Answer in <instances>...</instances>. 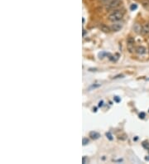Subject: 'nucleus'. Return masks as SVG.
Masks as SVG:
<instances>
[{
  "label": "nucleus",
  "instance_id": "obj_13",
  "mask_svg": "<svg viewBox=\"0 0 149 164\" xmlns=\"http://www.w3.org/2000/svg\"><path fill=\"white\" fill-rule=\"evenodd\" d=\"M143 148H145L146 149H147V150H149V143H143Z\"/></svg>",
  "mask_w": 149,
  "mask_h": 164
},
{
  "label": "nucleus",
  "instance_id": "obj_14",
  "mask_svg": "<svg viewBox=\"0 0 149 164\" xmlns=\"http://www.w3.org/2000/svg\"><path fill=\"white\" fill-rule=\"evenodd\" d=\"M114 101L117 102V103H119V102H120V100H121L120 98H119L118 96H115L114 98Z\"/></svg>",
  "mask_w": 149,
  "mask_h": 164
},
{
  "label": "nucleus",
  "instance_id": "obj_18",
  "mask_svg": "<svg viewBox=\"0 0 149 164\" xmlns=\"http://www.w3.org/2000/svg\"><path fill=\"white\" fill-rule=\"evenodd\" d=\"M86 161H88V159H86L85 157H83V158H82V162L83 163H86Z\"/></svg>",
  "mask_w": 149,
  "mask_h": 164
},
{
  "label": "nucleus",
  "instance_id": "obj_4",
  "mask_svg": "<svg viewBox=\"0 0 149 164\" xmlns=\"http://www.w3.org/2000/svg\"><path fill=\"white\" fill-rule=\"evenodd\" d=\"M143 26V34L145 35H148L149 34V22H146V23H144L142 25Z\"/></svg>",
  "mask_w": 149,
  "mask_h": 164
},
{
  "label": "nucleus",
  "instance_id": "obj_2",
  "mask_svg": "<svg viewBox=\"0 0 149 164\" xmlns=\"http://www.w3.org/2000/svg\"><path fill=\"white\" fill-rule=\"evenodd\" d=\"M121 1L120 0H111V1L107 3L106 5V9L107 10H114V8L118 7L120 5Z\"/></svg>",
  "mask_w": 149,
  "mask_h": 164
},
{
  "label": "nucleus",
  "instance_id": "obj_8",
  "mask_svg": "<svg viewBox=\"0 0 149 164\" xmlns=\"http://www.w3.org/2000/svg\"><path fill=\"white\" fill-rule=\"evenodd\" d=\"M100 29H101V31H103L104 32H109L111 28L109 27H108V26L105 24H101L100 25Z\"/></svg>",
  "mask_w": 149,
  "mask_h": 164
},
{
  "label": "nucleus",
  "instance_id": "obj_6",
  "mask_svg": "<svg viewBox=\"0 0 149 164\" xmlns=\"http://www.w3.org/2000/svg\"><path fill=\"white\" fill-rule=\"evenodd\" d=\"M89 137L91 138L92 139H99V137H100V134L99 133H97V132H95V131H92L89 133Z\"/></svg>",
  "mask_w": 149,
  "mask_h": 164
},
{
  "label": "nucleus",
  "instance_id": "obj_11",
  "mask_svg": "<svg viewBox=\"0 0 149 164\" xmlns=\"http://www.w3.org/2000/svg\"><path fill=\"white\" fill-rule=\"evenodd\" d=\"M89 140L87 139V138H84V139H83V145H84V146H85V145H87L89 143Z\"/></svg>",
  "mask_w": 149,
  "mask_h": 164
},
{
  "label": "nucleus",
  "instance_id": "obj_5",
  "mask_svg": "<svg viewBox=\"0 0 149 164\" xmlns=\"http://www.w3.org/2000/svg\"><path fill=\"white\" fill-rule=\"evenodd\" d=\"M136 51H137V54H139V55H143V54L146 53L147 50H146V48H145L144 47H143V46H139V47H137L136 48Z\"/></svg>",
  "mask_w": 149,
  "mask_h": 164
},
{
  "label": "nucleus",
  "instance_id": "obj_10",
  "mask_svg": "<svg viewBox=\"0 0 149 164\" xmlns=\"http://www.w3.org/2000/svg\"><path fill=\"white\" fill-rule=\"evenodd\" d=\"M137 8V5L135 4V3H134V4H132L131 7H130V9H131V11H134V10H136Z\"/></svg>",
  "mask_w": 149,
  "mask_h": 164
},
{
  "label": "nucleus",
  "instance_id": "obj_19",
  "mask_svg": "<svg viewBox=\"0 0 149 164\" xmlns=\"http://www.w3.org/2000/svg\"><path fill=\"white\" fill-rule=\"evenodd\" d=\"M103 105H104V101L101 100V101H99V107H102Z\"/></svg>",
  "mask_w": 149,
  "mask_h": 164
},
{
  "label": "nucleus",
  "instance_id": "obj_3",
  "mask_svg": "<svg viewBox=\"0 0 149 164\" xmlns=\"http://www.w3.org/2000/svg\"><path fill=\"white\" fill-rule=\"evenodd\" d=\"M110 28L112 31H114V32H118L123 28V24L119 22H114V24H112Z\"/></svg>",
  "mask_w": 149,
  "mask_h": 164
},
{
  "label": "nucleus",
  "instance_id": "obj_17",
  "mask_svg": "<svg viewBox=\"0 0 149 164\" xmlns=\"http://www.w3.org/2000/svg\"><path fill=\"white\" fill-rule=\"evenodd\" d=\"M139 118H140V119H144V118H145V113H143V112H142V113L139 114Z\"/></svg>",
  "mask_w": 149,
  "mask_h": 164
},
{
  "label": "nucleus",
  "instance_id": "obj_7",
  "mask_svg": "<svg viewBox=\"0 0 149 164\" xmlns=\"http://www.w3.org/2000/svg\"><path fill=\"white\" fill-rule=\"evenodd\" d=\"M134 31H135L137 33H142L143 32V26H141L140 24H135L133 27Z\"/></svg>",
  "mask_w": 149,
  "mask_h": 164
},
{
  "label": "nucleus",
  "instance_id": "obj_16",
  "mask_svg": "<svg viewBox=\"0 0 149 164\" xmlns=\"http://www.w3.org/2000/svg\"><path fill=\"white\" fill-rule=\"evenodd\" d=\"M100 85H100V84H99V85H91V86H90V89H95V88H98V87H99L100 86Z\"/></svg>",
  "mask_w": 149,
  "mask_h": 164
},
{
  "label": "nucleus",
  "instance_id": "obj_21",
  "mask_svg": "<svg viewBox=\"0 0 149 164\" xmlns=\"http://www.w3.org/2000/svg\"><path fill=\"white\" fill-rule=\"evenodd\" d=\"M85 33H86V32H85V30H83V36L85 35Z\"/></svg>",
  "mask_w": 149,
  "mask_h": 164
},
{
  "label": "nucleus",
  "instance_id": "obj_1",
  "mask_svg": "<svg viewBox=\"0 0 149 164\" xmlns=\"http://www.w3.org/2000/svg\"><path fill=\"white\" fill-rule=\"evenodd\" d=\"M123 17H124V13H123L121 10H115L109 15L108 19L113 22H115L120 21Z\"/></svg>",
  "mask_w": 149,
  "mask_h": 164
},
{
  "label": "nucleus",
  "instance_id": "obj_9",
  "mask_svg": "<svg viewBox=\"0 0 149 164\" xmlns=\"http://www.w3.org/2000/svg\"><path fill=\"white\" fill-rule=\"evenodd\" d=\"M127 42L129 45V46H133V45L135 43V39L132 37H129L128 39H127Z\"/></svg>",
  "mask_w": 149,
  "mask_h": 164
},
{
  "label": "nucleus",
  "instance_id": "obj_15",
  "mask_svg": "<svg viewBox=\"0 0 149 164\" xmlns=\"http://www.w3.org/2000/svg\"><path fill=\"white\" fill-rule=\"evenodd\" d=\"M124 75H118V76H115L114 77V79H118V78H124Z\"/></svg>",
  "mask_w": 149,
  "mask_h": 164
},
{
  "label": "nucleus",
  "instance_id": "obj_12",
  "mask_svg": "<svg viewBox=\"0 0 149 164\" xmlns=\"http://www.w3.org/2000/svg\"><path fill=\"white\" fill-rule=\"evenodd\" d=\"M106 136H107V138H108V139H109V140H113V137H112V134L110 133V132L106 133Z\"/></svg>",
  "mask_w": 149,
  "mask_h": 164
},
{
  "label": "nucleus",
  "instance_id": "obj_22",
  "mask_svg": "<svg viewBox=\"0 0 149 164\" xmlns=\"http://www.w3.org/2000/svg\"><path fill=\"white\" fill-rule=\"evenodd\" d=\"M93 111L96 112V111H97V108H94V109H93Z\"/></svg>",
  "mask_w": 149,
  "mask_h": 164
},
{
  "label": "nucleus",
  "instance_id": "obj_20",
  "mask_svg": "<svg viewBox=\"0 0 149 164\" xmlns=\"http://www.w3.org/2000/svg\"><path fill=\"white\" fill-rule=\"evenodd\" d=\"M101 1H103V2H109V1H111V0H101Z\"/></svg>",
  "mask_w": 149,
  "mask_h": 164
}]
</instances>
